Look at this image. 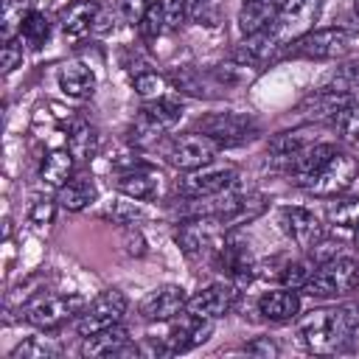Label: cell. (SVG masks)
Here are the masks:
<instances>
[{
    "label": "cell",
    "mask_w": 359,
    "mask_h": 359,
    "mask_svg": "<svg viewBox=\"0 0 359 359\" xmlns=\"http://www.w3.org/2000/svg\"><path fill=\"white\" fill-rule=\"evenodd\" d=\"M244 351H247V353H258V356H278V345H275L269 337H258V339L247 342Z\"/></svg>",
    "instance_id": "7bdbcfd3"
},
{
    "label": "cell",
    "mask_w": 359,
    "mask_h": 359,
    "mask_svg": "<svg viewBox=\"0 0 359 359\" xmlns=\"http://www.w3.org/2000/svg\"><path fill=\"white\" fill-rule=\"evenodd\" d=\"M95 196H98V188H95V182L90 180V177H70L62 188H56V202H59V208H65V210H70V213H76V210H84V208H90L93 202H95Z\"/></svg>",
    "instance_id": "cb8c5ba5"
},
{
    "label": "cell",
    "mask_w": 359,
    "mask_h": 359,
    "mask_svg": "<svg viewBox=\"0 0 359 359\" xmlns=\"http://www.w3.org/2000/svg\"><path fill=\"white\" fill-rule=\"evenodd\" d=\"M280 224H283V230L289 233V238L300 247V250H306V252H311L323 238H325V224H323V219L314 213V210H309V208H283L280 210Z\"/></svg>",
    "instance_id": "2e32d148"
},
{
    "label": "cell",
    "mask_w": 359,
    "mask_h": 359,
    "mask_svg": "<svg viewBox=\"0 0 359 359\" xmlns=\"http://www.w3.org/2000/svg\"><path fill=\"white\" fill-rule=\"evenodd\" d=\"M188 294L177 283H163L146 292V297L137 303V314L146 323H171L180 311H185Z\"/></svg>",
    "instance_id": "5bb4252c"
},
{
    "label": "cell",
    "mask_w": 359,
    "mask_h": 359,
    "mask_svg": "<svg viewBox=\"0 0 359 359\" xmlns=\"http://www.w3.org/2000/svg\"><path fill=\"white\" fill-rule=\"evenodd\" d=\"M216 151H219V143L213 137H208L202 132H185V135H177L168 143L165 160L177 171H196V168L213 163Z\"/></svg>",
    "instance_id": "7c38bea8"
},
{
    "label": "cell",
    "mask_w": 359,
    "mask_h": 359,
    "mask_svg": "<svg viewBox=\"0 0 359 359\" xmlns=\"http://www.w3.org/2000/svg\"><path fill=\"white\" fill-rule=\"evenodd\" d=\"M31 11H34V0H6L3 3V42L14 39V34H20V25Z\"/></svg>",
    "instance_id": "d6a6232c"
},
{
    "label": "cell",
    "mask_w": 359,
    "mask_h": 359,
    "mask_svg": "<svg viewBox=\"0 0 359 359\" xmlns=\"http://www.w3.org/2000/svg\"><path fill=\"white\" fill-rule=\"evenodd\" d=\"M126 306H129V300H126V294L121 289H104L101 294H95L84 306V311L76 320V331L81 337H90V334H98L104 328H112V325H118L123 320Z\"/></svg>",
    "instance_id": "30bf717a"
},
{
    "label": "cell",
    "mask_w": 359,
    "mask_h": 359,
    "mask_svg": "<svg viewBox=\"0 0 359 359\" xmlns=\"http://www.w3.org/2000/svg\"><path fill=\"white\" fill-rule=\"evenodd\" d=\"M283 3L286 0H241V8H238V31L244 36L264 31L275 20V14L283 8Z\"/></svg>",
    "instance_id": "7402d4cb"
},
{
    "label": "cell",
    "mask_w": 359,
    "mask_h": 359,
    "mask_svg": "<svg viewBox=\"0 0 359 359\" xmlns=\"http://www.w3.org/2000/svg\"><path fill=\"white\" fill-rule=\"evenodd\" d=\"M115 6H118V11H121L129 22H140V17H143L146 8H149V0H115Z\"/></svg>",
    "instance_id": "b9f144b4"
},
{
    "label": "cell",
    "mask_w": 359,
    "mask_h": 359,
    "mask_svg": "<svg viewBox=\"0 0 359 359\" xmlns=\"http://www.w3.org/2000/svg\"><path fill=\"white\" fill-rule=\"evenodd\" d=\"M353 8H356V14H359V0H353Z\"/></svg>",
    "instance_id": "ee69618b"
},
{
    "label": "cell",
    "mask_w": 359,
    "mask_h": 359,
    "mask_svg": "<svg viewBox=\"0 0 359 359\" xmlns=\"http://www.w3.org/2000/svg\"><path fill=\"white\" fill-rule=\"evenodd\" d=\"M115 185L123 196H129L135 202H149L160 194V174L146 165H135V168H126Z\"/></svg>",
    "instance_id": "ffe728a7"
},
{
    "label": "cell",
    "mask_w": 359,
    "mask_h": 359,
    "mask_svg": "<svg viewBox=\"0 0 359 359\" xmlns=\"http://www.w3.org/2000/svg\"><path fill=\"white\" fill-rule=\"evenodd\" d=\"M90 300L79 292H67V294H39L34 300H28L20 309V317L36 328H59L62 323H70L73 317H79L84 311Z\"/></svg>",
    "instance_id": "5b68a950"
},
{
    "label": "cell",
    "mask_w": 359,
    "mask_h": 359,
    "mask_svg": "<svg viewBox=\"0 0 359 359\" xmlns=\"http://www.w3.org/2000/svg\"><path fill=\"white\" fill-rule=\"evenodd\" d=\"M317 269V261L314 258H294V261H286L278 272V278L283 280V286L289 289H303L309 283V278L314 275Z\"/></svg>",
    "instance_id": "1f68e13d"
},
{
    "label": "cell",
    "mask_w": 359,
    "mask_h": 359,
    "mask_svg": "<svg viewBox=\"0 0 359 359\" xmlns=\"http://www.w3.org/2000/svg\"><path fill=\"white\" fill-rule=\"evenodd\" d=\"M185 20L199 25H216L219 22V0H182Z\"/></svg>",
    "instance_id": "836d02e7"
},
{
    "label": "cell",
    "mask_w": 359,
    "mask_h": 359,
    "mask_svg": "<svg viewBox=\"0 0 359 359\" xmlns=\"http://www.w3.org/2000/svg\"><path fill=\"white\" fill-rule=\"evenodd\" d=\"M101 219H109L115 224H129L135 219H140V208L132 205V202H109L104 210H101Z\"/></svg>",
    "instance_id": "ab89813d"
},
{
    "label": "cell",
    "mask_w": 359,
    "mask_h": 359,
    "mask_svg": "<svg viewBox=\"0 0 359 359\" xmlns=\"http://www.w3.org/2000/svg\"><path fill=\"white\" fill-rule=\"evenodd\" d=\"M353 101V95L348 90L339 87H320L314 93H309L300 104H297V115L306 121H334L339 115L342 107H348Z\"/></svg>",
    "instance_id": "e0dca14e"
},
{
    "label": "cell",
    "mask_w": 359,
    "mask_h": 359,
    "mask_svg": "<svg viewBox=\"0 0 359 359\" xmlns=\"http://www.w3.org/2000/svg\"><path fill=\"white\" fill-rule=\"evenodd\" d=\"M359 177V160L351 151H334L323 168H317L309 180H303L297 188L314 194V196H339L345 194L353 180Z\"/></svg>",
    "instance_id": "8992f818"
},
{
    "label": "cell",
    "mask_w": 359,
    "mask_h": 359,
    "mask_svg": "<svg viewBox=\"0 0 359 359\" xmlns=\"http://www.w3.org/2000/svg\"><path fill=\"white\" fill-rule=\"evenodd\" d=\"M356 244H359V230H356Z\"/></svg>",
    "instance_id": "f6af8a7d"
},
{
    "label": "cell",
    "mask_w": 359,
    "mask_h": 359,
    "mask_svg": "<svg viewBox=\"0 0 359 359\" xmlns=\"http://www.w3.org/2000/svg\"><path fill=\"white\" fill-rule=\"evenodd\" d=\"M22 65V42L6 39L3 42V73H14Z\"/></svg>",
    "instance_id": "60d3db41"
},
{
    "label": "cell",
    "mask_w": 359,
    "mask_h": 359,
    "mask_svg": "<svg viewBox=\"0 0 359 359\" xmlns=\"http://www.w3.org/2000/svg\"><path fill=\"white\" fill-rule=\"evenodd\" d=\"M309 143H314L311 126L286 129V132H278V135L269 137V143H266V154H269L275 163H286L292 154H297V151L306 149Z\"/></svg>",
    "instance_id": "d4e9b609"
},
{
    "label": "cell",
    "mask_w": 359,
    "mask_h": 359,
    "mask_svg": "<svg viewBox=\"0 0 359 359\" xmlns=\"http://www.w3.org/2000/svg\"><path fill=\"white\" fill-rule=\"evenodd\" d=\"M353 45V31L345 25H328V28H314L297 42L286 48V59H309V62H328V59H342Z\"/></svg>",
    "instance_id": "3957f363"
},
{
    "label": "cell",
    "mask_w": 359,
    "mask_h": 359,
    "mask_svg": "<svg viewBox=\"0 0 359 359\" xmlns=\"http://www.w3.org/2000/svg\"><path fill=\"white\" fill-rule=\"evenodd\" d=\"M356 283H359V264L353 258L334 255V258L317 264V269L309 278V283L303 286V292L309 297L328 300V297H342V294L353 292Z\"/></svg>",
    "instance_id": "277c9868"
},
{
    "label": "cell",
    "mask_w": 359,
    "mask_h": 359,
    "mask_svg": "<svg viewBox=\"0 0 359 359\" xmlns=\"http://www.w3.org/2000/svg\"><path fill=\"white\" fill-rule=\"evenodd\" d=\"M210 264H213V269H219L236 286L250 283L252 275H255V261L250 255V247L244 244V238H238V236H233L227 230L210 247Z\"/></svg>",
    "instance_id": "ba28073f"
},
{
    "label": "cell",
    "mask_w": 359,
    "mask_h": 359,
    "mask_svg": "<svg viewBox=\"0 0 359 359\" xmlns=\"http://www.w3.org/2000/svg\"><path fill=\"white\" fill-rule=\"evenodd\" d=\"M182 118V104L171 95H160V98H151L140 107L135 123H132V140L137 146H146V143H154L163 132L174 129Z\"/></svg>",
    "instance_id": "52a82bcc"
},
{
    "label": "cell",
    "mask_w": 359,
    "mask_h": 359,
    "mask_svg": "<svg viewBox=\"0 0 359 359\" xmlns=\"http://www.w3.org/2000/svg\"><path fill=\"white\" fill-rule=\"evenodd\" d=\"M132 81H135V90H137V95H143L146 101L165 95V79H163L157 70H137Z\"/></svg>",
    "instance_id": "74e56055"
},
{
    "label": "cell",
    "mask_w": 359,
    "mask_h": 359,
    "mask_svg": "<svg viewBox=\"0 0 359 359\" xmlns=\"http://www.w3.org/2000/svg\"><path fill=\"white\" fill-rule=\"evenodd\" d=\"M238 303V286L230 283V280H216V283H208L205 289H199L194 297H188V311L199 314V317H208V320H219V317H227Z\"/></svg>",
    "instance_id": "9a60e30c"
},
{
    "label": "cell",
    "mask_w": 359,
    "mask_h": 359,
    "mask_svg": "<svg viewBox=\"0 0 359 359\" xmlns=\"http://www.w3.org/2000/svg\"><path fill=\"white\" fill-rule=\"evenodd\" d=\"M337 151V146L334 143H309L306 149H300L297 154H292L283 165H286V174H289V182H294V185H300L303 180H309L317 168H323L325 163H328V157Z\"/></svg>",
    "instance_id": "d6986e66"
},
{
    "label": "cell",
    "mask_w": 359,
    "mask_h": 359,
    "mask_svg": "<svg viewBox=\"0 0 359 359\" xmlns=\"http://www.w3.org/2000/svg\"><path fill=\"white\" fill-rule=\"evenodd\" d=\"M238 180V168L236 165H202L196 171H185V177L177 182V194L182 199H208V196H219L224 191H230Z\"/></svg>",
    "instance_id": "8fae6325"
},
{
    "label": "cell",
    "mask_w": 359,
    "mask_h": 359,
    "mask_svg": "<svg viewBox=\"0 0 359 359\" xmlns=\"http://www.w3.org/2000/svg\"><path fill=\"white\" fill-rule=\"evenodd\" d=\"M101 11V3L95 0H76L62 11V31L70 36H84L95 28V17Z\"/></svg>",
    "instance_id": "484cf974"
},
{
    "label": "cell",
    "mask_w": 359,
    "mask_h": 359,
    "mask_svg": "<svg viewBox=\"0 0 359 359\" xmlns=\"http://www.w3.org/2000/svg\"><path fill=\"white\" fill-rule=\"evenodd\" d=\"M56 208H59L56 199H50V196H36V199L31 202V208H28V222H31L34 227H48V224L53 222V216H56Z\"/></svg>",
    "instance_id": "f35d334b"
},
{
    "label": "cell",
    "mask_w": 359,
    "mask_h": 359,
    "mask_svg": "<svg viewBox=\"0 0 359 359\" xmlns=\"http://www.w3.org/2000/svg\"><path fill=\"white\" fill-rule=\"evenodd\" d=\"M67 149H70V154L76 160H90L95 154V149H98L95 126L90 121H84V118H76L70 123V129H67Z\"/></svg>",
    "instance_id": "f1b7e54d"
},
{
    "label": "cell",
    "mask_w": 359,
    "mask_h": 359,
    "mask_svg": "<svg viewBox=\"0 0 359 359\" xmlns=\"http://www.w3.org/2000/svg\"><path fill=\"white\" fill-rule=\"evenodd\" d=\"M213 323L216 320H208V317H199L194 311H180L174 320H171V328L168 334L163 337V353H185L202 342L210 339L213 334Z\"/></svg>",
    "instance_id": "4fadbf2b"
},
{
    "label": "cell",
    "mask_w": 359,
    "mask_h": 359,
    "mask_svg": "<svg viewBox=\"0 0 359 359\" xmlns=\"http://www.w3.org/2000/svg\"><path fill=\"white\" fill-rule=\"evenodd\" d=\"M196 132L213 137L219 146H236L258 135V121L250 112H208L196 118Z\"/></svg>",
    "instance_id": "9c48e42d"
},
{
    "label": "cell",
    "mask_w": 359,
    "mask_h": 359,
    "mask_svg": "<svg viewBox=\"0 0 359 359\" xmlns=\"http://www.w3.org/2000/svg\"><path fill=\"white\" fill-rule=\"evenodd\" d=\"M165 8H163V3H149V8H146V14L140 17V22H137V31H140V36L146 39V42H151V39H157L160 34H163V28H165Z\"/></svg>",
    "instance_id": "8d00e7d4"
},
{
    "label": "cell",
    "mask_w": 359,
    "mask_h": 359,
    "mask_svg": "<svg viewBox=\"0 0 359 359\" xmlns=\"http://www.w3.org/2000/svg\"><path fill=\"white\" fill-rule=\"evenodd\" d=\"M59 90L70 98H90L95 93V73L93 67L81 65V62H67L59 67Z\"/></svg>",
    "instance_id": "603a6c76"
},
{
    "label": "cell",
    "mask_w": 359,
    "mask_h": 359,
    "mask_svg": "<svg viewBox=\"0 0 359 359\" xmlns=\"http://www.w3.org/2000/svg\"><path fill=\"white\" fill-rule=\"evenodd\" d=\"M73 163L76 157L70 154V149H53L42 157V165H39V180L50 188H62L70 177H73Z\"/></svg>",
    "instance_id": "4316f807"
},
{
    "label": "cell",
    "mask_w": 359,
    "mask_h": 359,
    "mask_svg": "<svg viewBox=\"0 0 359 359\" xmlns=\"http://www.w3.org/2000/svg\"><path fill=\"white\" fill-rule=\"evenodd\" d=\"M258 311L264 314V320L269 323H289L300 314V297H297V289H272V292H264L258 297Z\"/></svg>",
    "instance_id": "44dd1931"
},
{
    "label": "cell",
    "mask_w": 359,
    "mask_h": 359,
    "mask_svg": "<svg viewBox=\"0 0 359 359\" xmlns=\"http://www.w3.org/2000/svg\"><path fill=\"white\" fill-rule=\"evenodd\" d=\"M331 123H334V129H337V135H339L342 140L356 143V140H359V98H353L348 107H342L339 115H337Z\"/></svg>",
    "instance_id": "e575fe53"
},
{
    "label": "cell",
    "mask_w": 359,
    "mask_h": 359,
    "mask_svg": "<svg viewBox=\"0 0 359 359\" xmlns=\"http://www.w3.org/2000/svg\"><path fill=\"white\" fill-rule=\"evenodd\" d=\"M323 14V0H286L283 8L275 14V20L258 31L250 34L241 42V50L236 53L244 65H266L275 56H283L292 42L314 31V22Z\"/></svg>",
    "instance_id": "6da1fadb"
},
{
    "label": "cell",
    "mask_w": 359,
    "mask_h": 359,
    "mask_svg": "<svg viewBox=\"0 0 359 359\" xmlns=\"http://www.w3.org/2000/svg\"><path fill=\"white\" fill-rule=\"evenodd\" d=\"M48 36H50V22H48V17H45L42 11H36V8H34V11H31V14L22 20L17 39H20L25 48L39 50V48L48 42Z\"/></svg>",
    "instance_id": "f546056e"
},
{
    "label": "cell",
    "mask_w": 359,
    "mask_h": 359,
    "mask_svg": "<svg viewBox=\"0 0 359 359\" xmlns=\"http://www.w3.org/2000/svg\"><path fill=\"white\" fill-rule=\"evenodd\" d=\"M59 353H62V348H59L56 339H50V337H28L8 353V359H50V356H59Z\"/></svg>",
    "instance_id": "4dcf8cb0"
},
{
    "label": "cell",
    "mask_w": 359,
    "mask_h": 359,
    "mask_svg": "<svg viewBox=\"0 0 359 359\" xmlns=\"http://www.w3.org/2000/svg\"><path fill=\"white\" fill-rule=\"evenodd\" d=\"M297 337L311 353L348 351L359 337V303L309 311L297 325Z\"/></svg>",
    "instance_id": "7a4b0ae2"
},
{
    "label": "cell",
    "mask_w": 359,
    "mask_h": 359,
    "mask_svg": "<svg viewBox=\"0 0 359 359\" xmlns=\"http://www.w3.org/2000/svg\"><path fill=\"white\" fill-rule=\"evenodd\" d=\"M171 81H174V87L180 93H188V95H196V98H210V95H216L213 90H222V84L213 79V73H202V70H196L191 65L180 67L171 76Z\"/></svg>",
    "instance_id": "83f0119b"
},
{
    "label": "cell",
    "mask_w": 359,
    "mask_h": 359,
    "mask_svg": "<svg viewBox=\"0 0 359 359\" xmlns=\"http://www.w3.org/2000/svg\"><path fill=\"white\" fill-rule=\"evenodd\" d=\"M328 219H331V224H337L342 230H359V196L331 205L328 208Z\"/></svg>",
    "instance_id": "d590c367"
},
{
    "label": "cell",
    "mask_w": 359,
    "mask_h": 359,
    "mask_svg": "<svg viewBox=\"0 0 359 359\" xmlns=\"http://www.w3.org/2000/svg\"><path fill=\"white\" fill-rule=\"evenodd\" d=\"M140 348L129 339V331L118 325L104 328L98 334L81 337V356H137Z\"/></svg>",
    "instance_id": "ac0fdd59"
}]
</instances>
